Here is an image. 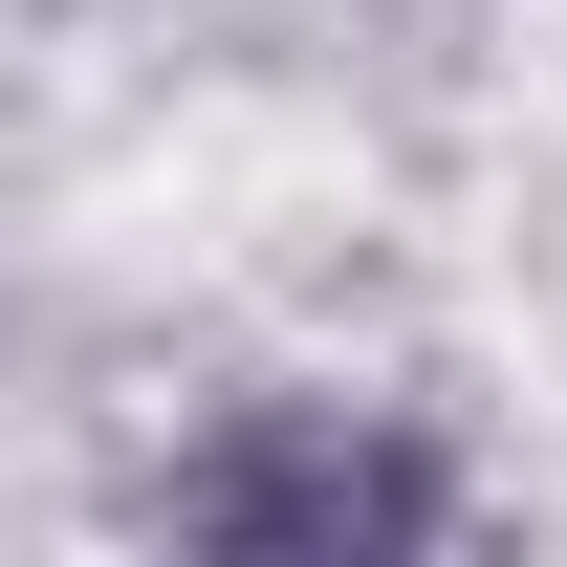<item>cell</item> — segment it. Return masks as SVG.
Here are the masks:
<instances>
[{"label":"cell","instance_id":"1","mask_svg":"<svg viewBox=\"0 0 567 567\" xmlns=\"http://www.w3.org/2000/svg\"><path fill=\"white\" fill-rule=\"evenodd\" d=\"M153 524L175 546H240V567H350V546H458V458L436 436H393V415H240V436H197L175 481H153Z\"/></svg>","mask_w":567,"mask_h":567}]
</instances>
